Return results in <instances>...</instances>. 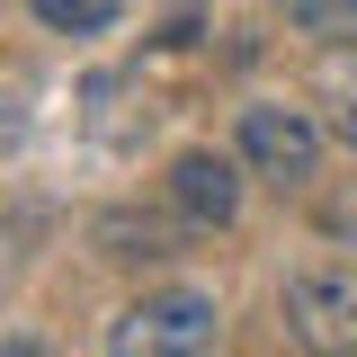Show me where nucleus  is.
I'll return each instance as SVG.
<instances>
[{
  "mask_svg": "<svg viewBox=\"0 0 357 357\" xmlns=\"http://www.w3.org/2000/svg\"><path fill=\"white\" fill-rule=\"evenodd\" d=\"M304 36H357V0H277Z\"/></svg>",
  "mask_w": 357,
  "mask_h": 357,
  "instance_id": "obj_7",
  "label": "nucleus"
},
{
  "mask_svg": "<svg viewBox=\"0 0 357 357\" xmlns=\"http://www.w3.org/2000/svg\"><path fill=\"white\" fill-rule=\"evenodd\" d=\"M0 357H54L45 340H0Z\"/></svg>",
  "mask_w": 357,
  "mask_h": 357,
  "instance_id": "obj_10",
  "label": "nucleus"
},
{
  "mask_svg": "<svg viewBox=\"0 0 357 357\" xmlns=\"http://www.w3.org/2000/svg\"><path fill=\"white\" fill-rule=\"evenodd\" d=\"M241 197H250V170H241V152H215V143L178 152L170 178H161V206L188 232H232L241 223Z\"/></svg>",
  "mask_w": 357,
  "mask_h": 357,
  "instance_id": "obj_4",
  "label": "nucleus"
},
{
  "mask_svg": "<svg viewBox=\"0 0 357 357\" xmlns=\"http://www.w3.org/2000/svg\"><path fill=\"white\" fill-rule=\"evenodd\" d=\"M223 340V295L215 286H143L116 321H107V357H215Z\"/></svg>",
  "mask_w": 357,
  "mask_h": 357,
  "instance_id": "obj_1",
  "label": "nucleus"
},
{
  "mask_svg": "<svg viewBox=\"0 0 357 357\" xmlns=\"http://www.w3.org/2000/svg\"><path fill=\"white\" fill-rule=\"evenodd\" d=\"M232 152H241V170L277 188V197H304L321 161H331V126L312 116V107H286V98H250L241 116H232Z\"/></svg>",
  "mask_w": 357,
  "mask_h": 357,
  "instance_id": "obj_2",
  "label": "nucleus"
},
{
  "mask_svg": "<svg viewBox=\"0 0 357 357\" xmlns=\"http://www.w3.org/2000/svg\"><path fill=\"white\" fill-rule=\"evenodd\" d=\"M178 241H188V223H178V215H143V206H107V215L89 223V250H98L107 268H134V277L170 268Z\"/></svg>",
  "mask_w": 357,
  "mask_h": 357,
  "instance_id": "obj_5",
  "label": "nucleus"
},
{
  "mask_svg": "<svg viewBox=\"0 0 357 357\" xmlns=\"http://www.w3.org/2000/svg\"><path fill=\"white\" fill-rule=\"evenodd\" d=\"M331 134H340V143L357 152V98H340V107H331Z\"/></svg>",
  "mask_w": 357,
  "mask_h": 357,
  "instance_id": "obj_9",
  "label": "nucleus"
},
{
  "mask_svg": "<svg viewBox=\"0 0 357 357\" xmlns=\"http://www.w3.org/2000/svg\"><path fill=\"white\" fill-rule=\"evenodd\" d=\"M312 223H321V241H331V250H357V178L340 188V197H321Z\"/></svg>",
  "mask_w": 357,
  "mask_h": 357,
  "instance_id": "obj_8",
  "label": "nucleus"
},
{
  "mask_svg": "<svg viewBox=\"0 0 357 357\" xmlns=\"http://www.w3.org/2000/svg\"><path fill=\"white\" fill-rule=\"evenodd\" d=\"M286 340L304 357H357V259H304L277 286Z\"/></svg>",
  "mask_w": 357,
  "mask_h": 357,
  "instance_id": "obj_3",
  "label": "nucleus"
},
{
  "mask_svg": "<svg viewBox=\"0 0 357 357\" xmlns=\"http://www.w3.org/2000/svg\"><path fill=\"white\" fill-rule=\"evenodd\" d=\"M27 18L45 36H107L126 18V0H27Z\"/></svg>",
  "mask_w": 357,
  "mask_h": 357,
  "instance_id": "obj_6",
  "label": "nucleus"
}]
</instances>
